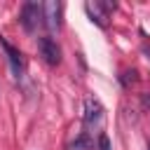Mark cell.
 <instances>
[{
	"instance_id": "8",
	"label": "cell",
	"mask_w": 150,
	"mask_h": 150,
	"mask_svg": "<svg viewBox=\"0 0 150 150\" xmlns=\"http://www.w3.org/2000/svg\"><path fill=\"white\" fill-rule=\"evenodd\" d=\"M98 150H110V138H108L105 134L98 136Z\"/></svg>"
},
{
	"instance_id": "9",
	"label": "cell",
	"mask_w": 150,
	"mask_h": 150,
	"mask_svg": "<svg viewBox=\"0 0 150 150\" xmlns=\"http://www.w3.org/2000/svg\"><path fill=\"white\" fill-rule=\"evenodd\" d=\"M141 103H143V108L148 110V108H150V94H143V96H141Z\"/></svg>"
},
{
	"instance_id": "10",
	"label": "cell",
	"mask_w": 150,
	"mask_h": 150,
	"mask_svg": "<svg viewBox=\"0 0 150 150\" xmlns=\"http://www.w3.org/2000/svg\"><path fill=\"white\" fill-rule=\"evenodd\" d=\"M148 148H150V143H148Z\"/></svg>"
},
{
	"instance_id": "2",
	"label": "cell",
	"mask_w": 150,
	"mask_h": 150,
	"mask_svg": "<svg viewBox=\"0 0 150 150\" xmlns=\"http://www.w3.org/2000/svg\"><path fill=\"white\" fill-rule=\"evenodd\" d=\"M0 45H2L5 54H7V61H9V68H12V75L19 80V77L23 75V56H21V52H19L14 45H9L2 35H0Z\"/></svg>"
},
{
	"instance_id": "3",
	"label": "cell",
	"mask_w": 150,
	"mask_h": 150,
	"mask_svg": "<svg viewBox=\"0 0 150 150\" xmlns=\"http://www.w3.org/2000/svg\"><path fill=\"white\" fill-rule=\"evenodd\" d=\"M38 47H40L42 59H45L49 66H56V63L61 61V49H59V45H56L52 38H40V40H38Z\"/></svg>"
},
{
	"instance_id": "4",
	"label": "cell",
	"mask_w": 150,
	"mask_h": 150,
	"mask_svg": "<svg viewBox=\"0 0 150 150\" xmlns=\"http://www.w3.org/2000/svg\"><path fill=\"white\" fill-rule=\"evenodd\" d=\"M42 19L52 30H56L61 26V2H54V0L45 2L42 5Z\"/></svg>"
},
{
	"instance_id": "5",
	"label": "cell",
	"mask_w": 150,
	"mask_h": 150,
	"mask_svg": "<svg viewBox=\"0 0 150 150\" xmlns=\"http://www.w3.org/2000/svg\"><path fill=\"white\" fill-rule=\"evenodd\" d=\"M103 117V108H101V103L96 101V98H87L84 101V122L87 124H96L98 120Z\"/></svg>"
},
{
	"instance_id": "1",
	"label": "cell",
	"mask_w": 150,
	"mask_h": 150,
	"mask_svg": "<svg viewBox=\"0 0 150 150\" xmlns=\"http://www.w3.org/2000/svg\"><path fill=\"white\" fill-rule=\"evenodd\" d=\"M40 19H42V5H38V2H26L23 9H21V23H23V28H26L28 33H33V30L38 28Z\"/></svg>"
},
{
	"instance_id": "6",
	"label": "cell",
	"mask_w": 150,
	"mask_h": 150,
	"mask_svg": "<svg viewBox=\"0 0 150 150\" xmlns=\"http://www.w3.org/2000/svg\"><path fill=\"white\" fill-rule=\"evenodd\" d=\"M91 148H94V143H91V138L87 134H82L80 138H75V143L70 145V150H91Z\"/></svg>"
},
{
	"instance_id": "7",
	"label": "cell",
	"mask_w": 150,
	"mask_h": 150,
	"mask_svg": "<svg viewBox=\"0 0 150 150\" xmlns=\"http://www.w3.org/2000/svg\"><path fill=\"white\" fill-rule=\"evenodd\" d=\"M87 12H89V16H91V21H96L98 26H105V21H103L105 16H103V14L98 12V7H96V2H94V5H91V2H87Z\"/></svg>"
}]
</instances>
